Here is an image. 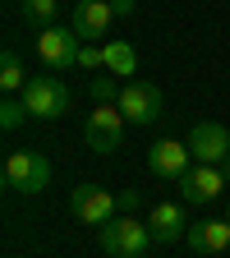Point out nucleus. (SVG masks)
<instances>
[{
    "mask_svg": "<svg viewBox=\"0 0 230 258\" xmlns=\"http://www.w3.org/2000/svg\"><path fill=\"white\" fill-rule=\"evenodd\" d=\"M102 51H106V74H115V79H124V74H138V51L129 46L124 37L102 42Z\"/></svg>",
    "mask_w": 230,
    "mask_h": 258,
    "instance_id": "4468645a",
    "label": "nucleus"
},
{
    "mask_svg": "<svg viewBox=\"0 0 230 258\" xmlns=\"http://www.w3.org/2000/svg\"><path fill=\"white\" fill-rule=\"evenodd\" d=\"M111 23H115L111 0H79V5H74V14H69V28L79 32L83 42H102Z\"/></svg>",
    "mask_w": 230,
    "mask_h": 258,
    "instance_id": "9d476101",
    "label": "nucleus"
},
{
    "mask_svg": "<svg viewBox=\"0 0 230 258\" xmlns=\"http://www.w3.org/2000/svg\"><path fill=\"white\" fill-rule=\"evenodd\" d=\"M88 92H92V102H97V106H115L124 88L115 83V74H92V83H88Z\"/></svg>",
    "mask_w": 230,
    "mask_h": 258,
    "instance_id": "dca6fc26",
    "label": "nucleus"
},
{
    "mask_svg": "<svg viewBox=\"0 0 230 258\" xmlns=\"http://www.w3.org/2000/svg\"><path fill=\"white\" fill-rule=\"evenodd\" d=\"M120 139H124V111L120 106H97L83 120V143L92 152H115Z\"/></svg>",
    "mask_w": 230,
    "mask_h": 258,
    "instance_id": "39448f33",
    "label": "nucleus"
},
{
    "mask_svg": "<svg viewBox=\"0 0 230 258\" xmlns=\"http://www.w3.org/2000/svg\"><path fill=\"white\" fill-rule=\"evenodd\" d=\"M221 189H225L221 166H193V171L180 180V199H184V203H212Z\"/></svg>",
    "mask_w": 230,
    "mask_h": 258,
    "instance_id": "9b49d317",
    "label": "nucleus"
},
{
    "mask_svg": "<svg viewBox=\"0 0 230 258\" xmlns=\"http://www.w3.org/2000/svg\"><path fill=\"white\" fill-rule=\"evenodd\" d=\"M138 199H143L138 189H120V194H115V203H120V212H134V208H138Z\"/></svg>",
    "mask_w": 230,
    "mask_h": 258,
    "instance_id": "aec40b11",
    "label": "nucleus"
},
{
    "mask_svg": "<svg viewBox=\"0 0 230 258\" xmlns=\"http://www.w3.org/2000/svg\"><path fill=\"white\" fill-rule=\"evenodd\" d=\"M19 97H23L28 115H37V120H55V115L69 111V102H74L69 88H64V79H55V74H32Z\"/></svg>",
    "mask_w": 230,
    "mask_h": 258,
    "instance_id": "f257e3e1",
    "label": "nucleus"
},
{
    "mask_svg": "<svg viewBox=\"0 0 230 258\" xmlns=\"http://www.w3.org/2000/svg\"><path fill=\"white\" fill-rule=\"evenodd\" d=\"M152 244V231H147V221L138 217H111L102 226V249L111 258H143Z\"/></svg>",
    "mask_w": 230,
    "mask_h": 258,
    "instance_id": "f03ea898",
    "label": "nucleus"
},
{
    "mask_svg": "<svg viewBox=\"0 0 230 258\" xmlns=\"http://www.w3.org/2000/svg\"><path fill=\"white\" fill-rule=\"evenodd\" d=\"M79 70H106V51L92 46V42H83V51H79Z\"/></svg>",
    "mask_w": 230,
    "mask_h": 258,
    "instance_id": "6ab92c4d",
    "label": "nucleus"
},
{
    "mask_svg": "<svg viewBox=\"0 0 230 258\" xmlns=\"http://www.w3.org/2000/svg\"><path fill=\"white\" fill-rule=\"evenodd\" d=\"M5 184L14 194H42L51 184V166L42 152H10L5 157Z\"/></svg>",
    "mask_w": 230,
    "mask_h": 258,
    "instance_id": "20e7f679",
    "label": "nucleus"
},
{
    "mask_svg": "<svg viewBox=\"0 0 230 258\" xmlns=\"http://www.w3.org/2000/svg\"><path fill=\"white\" fill-rule=\"evenodd\" d=\"M184 143L193 152V166H221V161L230 157V134H225V124H216V120L193 124V134Z\"/></svg>",
    "mask_w": 230,
    "mask_h": 258,
    "instance_id": "423d86ee",
    "label": "nucleus"
},
{
    "mask_svg": "<svg viewBox=\"0 0 230 258\" xmlns=\"http://www.w3.org/2000/svg\"><path fill=\"white\" fill-rule=\"evenodd\" d=\"M111 10H115V19H124V14H134V0H111Z\"/></svg>",
    "mask_w": 230,
    "mask_h": 258,
    "instance_id": "412c9836",
    "label": "nucleus"
},
{
    "mask_svg": "<svg viewBox=\"0 0 230 258\" xmlns=\"http://www.w3.org/2000/svg\"><path fill=\"white\" fill-rule=\"evenodd\" d=\"M23 115H28L23 97H19V102H14V97H5V102H0V129H19V124H23Z\"/></svg>",
    "mask_w": 230,
    "mask_h": 258,
    "instance_id": "a211bd4d",
    "label": "nucleus"
},
{
    "mask_svg": "<svg viewBox=\"0 0 230 258\" xmlns=\"http://www.w3.org/2000/svg\"><path fill=\"white\" fill-rule=\"evenodd\" d=\"M23 19L37 23V28H51V19H55V0H23Z\"/></svg>",
    "mask_w": 230,
    "mask_h": 258,
    "instance_id": "f3484780",
    "label": "nucleus"
},
{
    "mask_svg": "<svg viewBox=\"0 0 230 258\" xmlns=\"http://www.w3.org/2000/svg\"><path fill=\"white\" fill-rule=\"evenodd\" d=\"M147 166H152V175L175 180V184H180V180L193 171V152H189V143L161 139V143H152V148H147Z\"/></svg>",
    "mask_w": 230,
    "mask_h": 258,
    "instance_id": "6e6552de",
    "label": "nucleus"
},
{
    "mask_svg": "<svg viewBox=\"0 0 230 258\" xmlns=\"http://www.w3.org/2000/svg\"><path fill=\"white\" fill-rule=\"evenodd\" d=\"M221 175H225V184H230V157H225V161H221Z\"/></svg>",
    "mask_w": 230,
    "mask_h": 258,
    "instance_id": "4be33fe9",
    "label": "nucleus"
},
{
    "mask_svg": "<svg viewBox=\"0 0 230 258\" xmlns=\"http://www.w3.org/2000/svg\"><path fill=\"white\" fill-rule=\"evenodd\" d=\"M79 51H83V37L74 28H42V37H37V55L51 74H64V70H74L79 64Z\"/></svg>",
    "mask_w": 230,
    "mask_h": 258,
    "instance_id": "7ed1b4c3",
    "label": "nucleus"
},
{
    "mask_svg": "<svg viewBox=\"0 0 230 258\" xmlns=\"http://www.w3.org/2000/svg\"><path fill=\"white\" fill-rule=\"evenodd\" d=\"M0 88H5V92H23L28 88V74H23L19 51H5V55H0Z\"/></svg>",
    "mask_w": 230,
    "mask_h": 258,
    "instance_id": "2eb2a0df",
    "label": "nucleus"
},
{
    "mask_svg": "<svg viewBox=\"0 0 230 258\" xmlns=\"http://www.w3.org/2000/svg\"><path fill=\"white\" fill-rule=\"evenodd\" d=\"M189 217H184V208H175V203H157L152 208V217H147V231H152V240L157 244H175L180 235H189Z\"/></svg>",
    "mask_w": 230,
    "mask_h": 258,
    "instance_id": "f8f14e48",
    "label": "nucleus"
},
{
    "mask_svg": "<svg viewBox=\"0 0 230 258\" xmlns=\"http://www.w3.org/2000/svg\"><path fill=\"white\" fill-rule=\"evenodd\" d=\"M69 212H74L79 221H88V226H102V221H111V217L120 212V203H115V194H106L102 184H74Z\"/></svg>",
    "mask_w": 230,
    "mask_h": 258,
    "instance_id": "0eeeda50",
    "label": "nucleus"
},
{
    "mask_svg": "<svg viewBox=\"0 0 230 258\" xmlns=\"http://www.w3.org/2000/svg\"><path fill=\"white\" fill-rule=\"evenodd\" d=\"M225 221H230V203H225Z\"/></svg>",
    "mask_w": 230,
    "mask_h": 258,
    "instance_id": "5701e85b",
    "label": "nucleus"
},
{
    "mask_svg": "<svg viewBox=\"0 0 230 258\" xmlns=\"http://www.w3.org/2000/svg\"><path fill=\"white\" fill-rule=\"evenodd\" d=\"M115 106L124 111V120H134V124H152V120L161 115V88L134 79V83H124V92H120V102H115Z\"/></svg>",
    "mask_w": 230,
    "mask_h": 258,
    "instance_id": "1a4fd4ad",
    "label": "nucleus"
},
{
    "mask_svg": "<svg viewBox=\"0 0 230 258\" xmlns=\"http://www.w3.org/2000/svg\"><path fill=\"white\" fill-rule=\"evenodd\" d=\"M184 240H189L193 253H225L230 249V221L225 217L221 221H193Z\"/></svg>",
    "mask_w": 230,
    "mask_h": 258,
    "instance_id": "ddd939ff",
    "label": "nucleus"
}]
</instances>
